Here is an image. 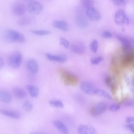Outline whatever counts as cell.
I'll list each match as a JSON object with an SVG mask.
<instances>
[{
    "mask_svg": "<svg viewBox=\"0 0 134 134\" xmlns=\"http://www.w3.org/2000/svg\"><path fill=\"white\" fill-rule=\"evenodd\" d=\"M4 40L10 43H23L25 41L24 36L18 31L13 29H8L4 32Z\"/></svg>",
    "mask_w": 134,
    "mask_h": 134,
    "instance_id": "6da1fadb",
    "label": "cell"
},
{
    "mask_svg": "<svg viewBox=\"0 0 134 134\" xmlns=\"http://www.w3.org/2000/svg\"><path fill=\"white\" fill-rule=\"evenodd\" d=\"M58 71L61 79L65 85L75 86L77 84L78 79L75 75L63 69H59Z\"/></svg>",
    "mask_w": 134,
    "mask_h": 134,
    "instance_id": "7a4b0ae2",
    "label": "cell"
},
{
    "mask_svg": "<svg viewBox=\"0 0 134 134\" xmlns=\"http://www.w3.org/2000/svg\"><path fill=\"white\" fill-rule=\"evenodd\" d=\"M22 59V56L21 53L19 51H15L9 55L8 62L9 65L11 68L15 69L20 66Z\"/></svg>",
    "mask_w": 134,
    "mask_h": 134,
    "instance_id": "3957f363",
    "label": "cell"
},
{
    "mask_svg": "<svg viewBox=\"0 0 134 134\" xmlns=\"http://www.w3.org/2000/svg\"><path fill=\"white\" fill-rule=\"evenodd\" d=\"M117 39L120 41L122 45V51L129 52L133 51V39L131 37L120 35L116 36Z\"/></svg>",
    "mask_w": 134,
    "mask_h": 134,
    "instance_id": "277c9868",
    "label": "cell"
},
{
    "mask_svg": "<svg viewBox=\"0 0 134 134\" xmlns=\"http://www.w3.org/2000/svg\"><path fill=\"white\" fill-rule=\"evenodd\" d=\"M80 88L85 93L91 95L95 94L98 88L93 83L87 81L82 82L80 85Z\"/></svg>",
    "mask_w": 134,
    "mask_h": 134,
    "instance_id": "5b68a950",
    "label": "cell"
},
{
    "mask_svg": "<svg viewBox=\"0 0 134 134\" xmlns=\"http://www.w3.org/2000/svg\"><path fill=\"white\" fill-rule=\"evenodd\" d=\"M42 4L37 1H32L30 2L27 5V9L30 13L34 14H38L42 11Z\"/></svg>",
    "mask_w": 134,
    "mask_h": 134,
    "instance_id": "8992f818",
    "label": "cell"
},
{
    "mask_svg": "<svg viewBox=\"0 0 134 134\" xmlns=\"http://www.w3.org/2000/svg\"><path fill=\"white\" fill-rule=\"evenodd\" d=\"M114 20L116 23L119 25L122 24H127L130 22L125 12L121 9L118 10L116 12Z\"/></svg>",
    "mask_w": 134,
    "mask_h": 134,
    "instance_id": "52a82bcc",
    "label": "cell"
},
{
    "mask_svg": "<svg viewBox=\"0 0 134 134\" xmlns=\"http://www.w3.org/2000/svg\"><path fill=\"white\" fill-rule=\"evenodd\" d=\"M107 107V104L104 102H101L96 104L91 109L90 112L93 116H97L104 112Z\"/></svg>",
    "mask_w": 134,
    "mask_h": 134,
    "instance_id": "ba28073f",
    "label": "cell"
},
{
    "mask_svg": "<svg viewBox=\"0 0 134 134\" xmlns=\"http://www.w3.org/2000/svg\"><path fill=\"white\" fill-rule=\"evenodd\" d=\"M123 52L124 54L122 56L121 64L123 66L127 67L134 62V51L129 52Z\"/></svg>",
    "mask_w": 134,
    "mask_h": 134,
    "instance_id": "9c48e42d",
    "label": "cell"
},
{
    "mask_svg": "<svg viewBox=\"0 0 134 134\" xmlns=\"http://www.w3.org/2000/svg\"><path fill=\"white\" fill-rule=\"evenodd\" d=\"M86 46L84 43L79 42L71 44L70 46V49L73 53L79 55H82L85 53Z\"/></svg>",
    "mask_w": 134,
    "mask_h": 134,
    "instance_id": "30bf717a",
    "label": "cell"
},
{
    "mask_svg": "<svg viewBox=\"0 0 134 134\" xmlns=\"http://www.w3.org/2000/svg\"><path fill=\"white\" fill-rule=\"evenodd\" d=\"M77 131L79 134H96L94 128L90 125H80L78 127Z\"/></svg>",
    "mask_w": 134,
    "mask_h": 134,
    "instance_id": "8fae6325",
    "label": "cell"
},
{
    "mask_svg": "<svg viewBox=\"0 0 134 134\" xmlns=\"http://www.w3.org/2000/svg\"><path fill=\"white\" fill-rule=\"evenodd\" d=\"M45 55L47 58L49 60L59 63H64L66 61L67 59V56L63 54L54 55L47 53Z\"/></svg>",
    "mask_w": 134,
    "mask_h": 134,
    "instance_id": "7c38bea8",
    "label": "cell"
},
{
    "mask_svg": "<svg viewBox=\"0 0 134 134\" xmlns=\"http://www.w3.org/2000/svg\"><path fill=\"white\" fill-rule=\"evenodd\" d=\"M86 13L88 18L93 20L97 21L101 18V15L93 7L87 8Z\"/></svg>",
    "mask_w": 134,
    "mask_h": 134,
    "instance_id": "4fadbf2b",
    "label": "cell"
},
{
    "mask_svg": "<svg viewBox=\"0 0 134 134\" xmlns=\"http://www.w3.org/2000/svg\"><path fill=\"white\" fill-rule=\"evenodd\" d=\"M12 10L15 15L21 16L24 14L25 12V6L21 3L17 2L13 5Z\"/></svg>",
    "mask_w": 134,
    "mask_h": 134,
    "instance_id": "5bb4252c",
    "label": "cell"
},
{
    "mask_svg": "<svg viewBox=\"0 0 134 134\" xmlns=\"http://www.w3.org/2000/svg\"><path fill=\"white\" fill-rule=\"evenodd\" d=\"M53 25L55 28L63 31H67L69 29V25L68 23L64 20H54L53 22Z\"/></svg>",
    "mask_w": 134,
    "mask_h": 134,
    "instance_id": "9a60e30c",
    "label": "cell"
},
{
    "mask_svg": "<svg viewBox=\"0 0 134 134\" xmlns=\"http://www.w3.org/2000/svg\"><path fill=\"white\" fill-rule=\"evenodd\" d=\"M27 67L32 74H35L38 70V65L36 60L34 59H31L27 63Z\"/></svg>",
    "mask_w": 134,
    "mask_h": 134,
    "instance_id": "2e32d148",
    "label": "cell"
},
{
    "mask_svg": "<svg viewBox=\"0 0 134 134\" xmlns=\"http://www.w3.org/2000/svg\"><path fill=\"white\" fill-rule=\"evenodd\" d=\"M75 21L77 25L81 28H84L87 25V22L86 19L82 15H77L75 17Z\"/></svg>",
    "mask_w": 134,
    "mask_h": 134,
    "instance_id": "e0dca14e",
    "label": "cell"
},
{
    "mask_svg": "<svg viewBox=\"0 0 134 134\" xmlns=\"http://www.w3.org/2000/svg\"><path fill=\"white\" fill-rule=\"evenodd\" d=\"M11 95L8 92L3 90L0 91V101L5 103H8L12 100Z\"/></svg>",
    "mask_w": 134,
    "mask_h": 134,
    "instance_id": "ac0fdd59",
    "label": "cell"
},
{
    "mask_svg": "<svg viewBox=\"0 0 134 134\" xmlns=\"http://www.w3.org/2000/svg\"><path fill=\"white\" fill-rule=\"evenodd\" d=\"M53 124L59 131L64 134H67L68 130L64 124L62 122L59 121H55L53 122Z\"/></svg>",
    "mask_w": 134,
    "mask_h": 134,
    "instance_id": "d6986e66",
    "label": "cell"
},
{
    "mask_svg": "<svg viewBox=\"0 0 134 134\" xmlns=\"http://www.w3.org/2000/svg\"><path fill=\"white\" fill-rule=\"evenodd\" d=\"M0 113L4 115L14 119H18L20 117L19 113L11 110L1 109L0 110Z\"/></svg>",
    "mask_w": 134,
    "mask_h": 134,
    "instance_id": "ffe728a7",
    "label": "cell"
},
{
    "mask_svg": "<svg viewBox=\"0 0 134 134\" xmlns=\"http://www.w3.org/2000/svg\"><path fill=\"white\" fill-rule=\"evenodd\" d=\"M13 92L15 96L19 99H23L26 96V93L25 90L20 88H14L13 89Z\"/></svg>",
    "mask_w": 134,
    "mask_h": 134,
    "instance_id": "44dd1931",
    "label": "cell"
},
{
    "mask_svg": "<svg viewBox=\"0 0 134 134\" xmlns=\"http://www.w3.org/2000/svg\"><path fill=\"white\" fill-rule=\"evenodd\" d=\"M26 88L32 97L36 98L38 96L39 90L37 87L33 85H27L26 86Z\"/></svg>",
    "mask_w": 134,
    "mask_h": 134,
    "instance_id": "7402d4cb",
    "label": "cell"
},
{
    "mask_svg": "<svg viewBox=\"0 0 134 134\" xmlns=\"http://www.w3.org/2000/svg\"><path fill=\"white\" fill-rule=\"evenodd\" d=\"M95 94L105 98L108 99L112 100V98L111 95L105 91L97 88L96 90Z\"/></svg>",
    "mask_w": 134,
    "mask_h": 134,
    "instance_id": "603a6c76",
    "label": "cell"
},
{
    "mask_svg": "<svg viewBox=\"0 0 134 134\" xmlns=\"http://www.w3.org/2000/svg\"><path fill=\"white\" fill-rule=\"evenodd\" d=\"M31 32L34 34L40 36L47 35L51 33L50 31L47 30H33Z\"/></svg>",
    "mask_w": 134,
    "mask_h": 134,
    "instance_id": "cb8c5ba5",
    "label": "cell"
},
{
    "mask_svg": "<svg viewBox=\"0 0 134 134\" xmlns=\"http://www.w3.org/2000/svg\"><path fill=\"white\" fill-rule=\"evenodd\" d=\"M49 104L50 105L53 107L62 108L64 106L62 102L58 100H51L49 101Z\"/></svg>",
    "mask_w": 134,
    "mask_h": 134,
    "instance_id": "d4e9b609",
    "label": "cell"
},
{
    "mask_svg": "<svg viewBox=\"0 0 134 134\" xmlns=\"http://www.w3.org/2000/svg\"><path fill=\"white\" fill-rule=\"evenodd\" d=\"M31 21V19L29 17L24 16L19 19L18 23L20 25L24 26L29 24Z\"/></svg>",
    "mask_w": 134,
    "mask_h": 134,
    "instance_id": "484cf974",
    "label": "cell"
},
{
    "mask_svg": "<svg viewBox=\"0 0 134 134\" xmlns=\"http://www.w3.org/2000/svg\"><path fill=\"white\" fill-rule=\"evenodd\" d=\"M23 109L27 112L30 111L33 107L32 104L28 100H25L23 103Z\"/></svg>",
    "mask_w": 134,
    "mask_h": 134,
    "instance_id": "4316f807",
    "label": "cell"
},
{
    "mask_svg": "<svg viewBox=\"0 0 134 134\" xmlns=\"http://www.w3.org/2000/svg\"><path fill=\"white\" fill-rule=\"evenodd\" d=\"M81 3L83 6L87 8L92 7L94 2L91 0H83L81 1Z\"/></svg>",
    "mask_w": 134,
    "mask_h": 134,
    "instance_id": "83f0119b",
    "label": "cell"
},
{
    "mask_svg": "<svg viewBox=\"0 0 134 134\" xmlns=\"http://www.w3.org/2000/svg\"><path fill=\"white\" fill-rule=\"evenodd\" d=\"M90 48L93 52L96 53L97 51L98 43L96 40H93L91 43L90 45Z\"/></svg>",
    "mask_w": 134,
    "mask_h": 134,
    "instance_id": "f1b7e54d",
    "label": "cell"
},
{
    "mask_svg": "<svg viewBox=\"0 0 134 134\" xmlns=\"http://www.w3.org/2000/svg\"><path fill=\"white\" fill-rule=\"evenodd\" d=\"M60 43L66 48H69L70 45L69 42L65 38L63 37H60L59 40Z\"/></svg>",
    "mask_w": 134,
    "mask_h": 134,
    "instance_id": "f546056e",
    "label": "cell"
},
{
    "mask_svg": "<svg viewBox=\"0 0 134 134\" xmlns=\"http://www.w3.org/2000/svg\"><path fill=\"white\" fill-rule=\"evenodd\" d=\"M113 3L117 6H124L126 5L128 1L127 0H113L112 1Z\"/></svg>",
    "mask_w": 134,
    "mask_h": 134,
    "instance_id": "4dcf8cb0",
    "label": "cell"
},
{
    "mask_svg": "<svg viewBox=\"0 0 134 134\" xmlns=\"http://www.w3.org/2000/svg\"><path fill=\"white\" fill-rule=\"evenodd\" d=\"M103 60L102 57L99 56L92 59L91 60V62L92 64L96 65L99 64Z\"/></svg>",
    "mask_w": 134,
    "mask_h": 134,
    "instance_id": "1f68e13d",
    "label": "cell"
},
{
    "mask_svg": "<svg viewBox=\"0 0 134 134\" xmlns=\"http://www.w3.org/2000/svg\"><path fill=\"white\" fill-rule=\"evenodd\" d=\"M124 105L126 107H132L134 105L133 100L132 99H128L125 100L123 103Z\"/></svg>",
    "mask_w": 134,
    "mask_h": 134,
    "instance_id": "d6a6232c",
    "label": "cell"
},
{
    "mask_svg": "<svg viewBox=\"0 0 134 134\" xmlns=\"http://www.w3.org/2000/svg\"><path fill=\"white\" fill-rule=\"evenodd\" d=\"M120 106L117 104H111L108 107L109 110L112 111H118L120 108Z\"/></svg>",
    "mask_w": 134,
    "mask_h": 134,
    "instance_id": "836d02e7",
    "label": "cell"
},
{
    "mask_svg": "<svg viewBox=\"0 0 134 134\" xmlns=\"http://www.w3.org/2000/svg\"><path fill=\"white\" fill-rule=\"evenodd\" d=\"M103 37L106 38H111L113 37V35L110 32L105 31L102 34Z\"/></svg>",
    "mask_w": 134,
    "mask_h": 134,
    "instance_id": "e575fe53",
    "label": "cell"
},
{
    "mask_svg": "<svg viewBox=\"0 0 134 134\" xmlns=\"http://www.w3.org/2000/svg\"><path fill=\"white\" fill-rule=\"evenodd\" d=\"M76 100L80 104H83L84 103V100L82 97L76 95L75 97Z\"/></svg>",
    "mask_w": 134,
    "mask_h": 134,
    "instance_id": "d590c367",
    "label": "cell"
},
{
    "mask_svg": "<svg viewBox=\"0 0 134 134\" xmlns=\"http://www.w3.org/2000/svg\"><path fill=\"white\" fill-rule=\"evenodd\" d=\"M126 127L133 133H134V125L133 124H128L125 125Z\"/></svg>",
    "mask_w": 134,
    "mask_h": 134,
    "instance_id": "8d00e7d4",
    "label": "cell"
},
{
    "mask_svg": "<svg viewBox=\"0 0 134 134\" xmlns=\"http://www.w3.org/2000/svg\"><path fill=\"white\" fill-rule=\"evenodd\" d=\"M112 79L110 76H108L106 77L105 82L106 85L108 86H110L112 83Z\"/></svg>",
    "mask_w": 134,
    "mask_h": 134,
    "instance_id": "74e56055",
    "label": "cell"
},
{
    "mask_svg": "<svg viewBox=\"0 0 134 134\" xmlns=\"http://www.w3.org/2000/svg\"><path fill=\"white\" fill-rule=\"evenodd\" d=\"M134 121L133 117H129L127 118L126 119V122L128 123H129L133 122Z\"/></svg>",
    "mask_w": 134,
    "mask_h": 134,
    "instance_id": "f35d334b",
    "label": "cell"
},
{
    "mask_svg": "<svg viewBox=\"0 0 134 134\" xmlns=\"http://www.w3.org/2000/svg\"><path fill=\"white\" fill-rule=\"evenodd\" d=\"M4 66V62L2 58L0 57V70L3 68Z\"/></svg>",
    "mask_w": 134,
    "mask_h": 134,
    "instance_id": "ab89813d",
    "label": "cell"
},
{
    "mask_svg": "<svg viewBox=\"0 0 134 134\" xmlns=\"http://www.w3.org/2000/svg\"><path fill=\"white\" fill-rule=\"evenodd\" d=\"M30 134H44V133L40 132H34L30 133Z\"/></svg>",
    "mask_w": 134,
    "mask_h": 134,
    "instance_id": "60d3db41",
    "label": "cell"
}]
</instances>
